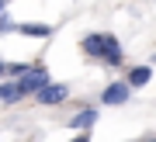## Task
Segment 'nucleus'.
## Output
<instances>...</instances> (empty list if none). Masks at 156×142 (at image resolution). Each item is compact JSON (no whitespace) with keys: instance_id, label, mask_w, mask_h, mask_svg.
Instances as JSON below:
<instances>
[{"instance_id":"obj_9","label":"nucleus","mask_w":156,"mask_h":142,"mask_svg":"<svg viewBox=\"0 0 156 142\" xmlns=\"http://www.w3.org/2000/svg\"><path fill=\"white\" fill-rule=\"evenodd\" d=\"M21 35H35V38H45V35H49V28H45V24H21Z\"/></svg>"},{"instance_id":"obj_11","label":"nucleus","mask_w":156,"mask_h":142,"mask_svg":"<svg viewBox=\"0 0 156 142\" xmlns=\"http://www.w3.org/2000/svg\"><path fill=\"white\" fill-rule=\"evenodd\" d=\"M69 142H90V135H87V132H80V135H76V139H69Z\"/></svg>"},{"instance_id":"obj_8","label":"nucleus","mask_w":156,"mask_h":142,"mask_svg":"<svg viewBox=\"0 0 156 142\" xmlns=\"http://www.w3.org/2000/svg\"><path fill=\"white\" fill-rule=\"evenodd\" d=\"M0 101H4V104H17V101H21L17 83H4V87H0Z\"/></svg>"},{"instance_id":"obj_10","label":"nucleus","mask_w":156,"mask_h":142,"mask_svg":"<svg viewBox=\"0 0 156 142\" xmlns=\"http://www.w3.org/2000/svg\"><path fill=\"white\" fill-rule=\"evenodd\" d=\"M24 69H28V66H24V62H17V66H7V62H4V73H14V76H21Z\"/></svg>"},{"instance_id":"obj_13","label":"nucleus","mask_w":156,"mask_h":142,"mask_svg":"<svg viewBox=\"0 0 156 142\" xmlns=\"http://www.w3.org/2000/svg\"><path fill=\"white\" fill-rule=\"evenodd\" d=\"M0 14H4V4H0Z\"/></svg>"},{"instance_id":"obj_1","label":"nucleus","mask_w":156,"mask_h":142,"mask_svg":"<svg viewBox=\"0 0 156 142\" xmlns=\"http://www.w3.org/2000/svg\"><path fill=\"white\" fill-rule=\"evenodd\" d=\"M42 83H49V69H45V66H28V69L21 73V80H17V90H21V97H24V94H35Z\"/></svg>"},{"instance_id":"obj_5","label":"nucleus","mask_w":156,"mask_h":142,"mask_svg":"<svg viewBox=\"0 0 156 142\" xmlns=\"http://www.w3.org/2000/svg\"><path fill=\"white\" fill-rule=\"evenodd\" d=\"M94 121H97V111H94V108H83L80 115H73V118H69V128H73V132H87Z\"/></svg>"},{"instance_id":"obj_12","label":"nucleus","mask_w":156,"mask_h":142,"mask_svg":"<svg viewBox=\"0 0 156 142\" xmlns=\"http://www.w3.org/2000/svg\"><path fill=\"white\" fill-rule=\"evenodd\" d=\"M0 76H4V62H0Z\"/></svg>"},{"instance_id":"obj_2","label":"nucleus","mask_w":156,"mask_h":142,"mask_svg":"<svg viewBox=\"0 0 156 142\" xmlns=\"http://www.w3.org/2000/svg\"><path fill=\"white\" fill-rule=\"evenodd\" d=\"M35 94H38V104H62L69 90H66V83H42Z\"/></svg>"},{"instance_id":"obj_7","label":"nucleus","mask_w":156,"mask_h":142,"mask_svg":"<svg viewBox=\"0 0 156 142\" xmlns=\"http://www.w3.org/2000/svg\"><path fill=\"white\" fill-rule=\"evenodd\" d=\"M101 49H104L101 35H87V38H83V52H87V55H94V59H101Z\"/></svg>"},{"instance_id":"obj_4","label":"nucleus","mask_w":156,"mask_h":142,"mask_svg":"<svg viewBox=\"0 0 156 142\" xmlns=\"http://www.w3.org/2000/svg\"><path fill=\"white\" fill-rule=\"evenodd\" d=\"M101 42H104V49H101V59H108L111 66L122 62V49H118V38L115 35H101Z\"/></svg>"},{"instance_id":"obj_6","label":"nucleus","mask_w":156,"mask_h":142,"mask_svg":"<svg viewBox=\"0 0 156 142\" xmlns=\"http://www.w3.org/2000/svg\"><path fill=\"white\" fill-rule=\"evenodd\" d=\"M149 76H153L149 66H135V69L128 73V87H146V83H149Z\"/></svg>"},{"instance_id":"obj_3","label":"nucleus","mask_w":156,"mask_h":142,"mask_svg":"<svg viewBox=\"0 0 156 142\" xmlns=\"http://www.w3.org/2000/svg\"><path fill=\"white\" fill-rule=\"evenodd\" d=\"M101 101H104V104H111V108L125 104V101H128V83H111V87H104Z\"/></svg>"}]
</instances>
